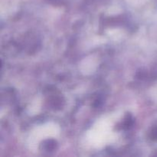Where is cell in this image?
I'll use <instances>...</instances> for the list:
<instances>
[{
	"label": "cell",
	"instance_id": "obj_1",
	"mask_svg": "<svg viewBox=\"0 0 157 157\" xmlns=\"http://www.w3.org/2000/svg\"><path fill=\"white\" fill-rule=\"evenodd\" d=\"M155 133V136H156V137L157 138V130H156V133Z\"/></svg>",
	"mask_w": 157,
	"mask_h": 157
}]
</instances>
